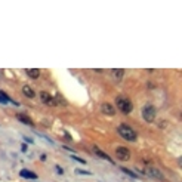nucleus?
I'll return each mask as SVG.
<instances>
[{"mask_svg": "<svg viewBox=\"0 0 182 182\" xmlns=\"http://www.w3.org/2000/svg\"><path fill=\"white\" fill-rule=\"evenodd\" d=\"M40 99H42V102L46 104V105L49 107H55L56 105V101H55V96H52L51 93H47V92H40Z\"/></svg>", "mask_w": 182, "mask_h": 182, "instance_id": "nucleus-6", "label": "nucleus"}, {"mask_svg": "<svg viewBox=\"0 0 182 182\" xmlns=\"http://www.w3.org/2000/svg\"><path fill=\"white\" fill-rule=\"evenodd\" d=\"M25 73L31 79H38L40 77V70H37V68H28V70H25Z\"/></svg>", "mask_w": 182, "mask_h": 182, "instance_id": "nucleus-10", "label": "nucleus"}, {"mask_svg": "<svg viewBox=\"0 0 182 182\" xmlns=\"http://www.w3.org/2000/svg\"><path fill=\"white\" fill-rule=\"evenodd\" d=\"M115 105H117V108L120 110L121 113H124V114L132 113V110H133V105H132L130 99H127L126 96H123V95H119L115 98Z\"/></svg>", "mask_w": 182, "mask_h": 182, "instance_id": "nucleus-1", "label": "nucleus"}, {"mask_svg": "<svg viewBox=\"0 0 182 182\" xmlns=\"http://www.w3.org/2000/svg\"><path fill=\"white\" fill-rule=\"evenodd\" d=\"M130 150H127L126 147H119V148H115V157L121 161H127L130 160Z\"/></svg>", "mask_w": 182, "mask_h": 182, "instance_id": "nucleus-4", "label": "nucleus"}, {"mask_svg": "<svg viewBox=\"0 0 182 182\" xmlns=\"http://www.w3.org/2000/svg\"><path fill=\"white\" fill-rule=\"evenodd\" d=\"M16 117H18V119H19V120L22 121V123H25V124H30V126H34V121L31 120L30 117H27V115H25V114H16Z\"/></svg>", "mask_w": 182, "mask_h": 182, "instance_id": "nucleus-12", "label": "nucleus"}, {"mask_svg": "<svg viewBox=\"0 0 182 182\" xmlns=\"http://www.w3.org/2000/svg\"><path fill=\"white\" fill-rule=\"evenodd\" d=\"M156 115H157V111L152 105H145L142 108V119H144L147 123H152L156 120Z\"/></svg>", "mask_w": 182, "mask_h": 182, "instance_id": "nucleus-3", "label": "nucleus"}, {"mask_svg": "<svg viewBox=\"0 0 182 182\" xmlns=\"http://www.w3.org/2000/svg\"><path fill=\"white\" fill-rule=\"evenodd\" d=\"M117 130H119L120 136L124 138L126 141H135L136 139V132L132 129L130 126H127V124H120Z\"/></svg>", "mask_w": 182, "mask_h": 182, "instance_id": "nucleus-2", "label": "nucleus"}, {"mask_svg": "<svg viewBox=\"0 0 182 182\" xmlns=\"http://www.w3.org/2000/svg\"><path fill=\"white\" fill-rule=\"evenodd\" d=\"M0 101H2V102H5V99H3V98H0Z\"/></svg>", "mask_w": 182, "mask_h": 182, "instance_id": "nucleus-19", "label": "nucleus"}, {"mask_svg": "<svg viewBox=\"0 0 182 182\" xmlns=\"http://www.w3.org/2000/svg\"><path fill=\"white\" fill-rule=\"evenodd\" d=\"M101 111L105 114V115H114V114H115V108H114V105H111L110 102H104V104L101 105Z\"/></svg>", "mask_w": 182, "mask_h": 182, "instance_id": "nucleus-7", "label": "nucleus"}, {"mask_svg": "<svg viewBox=\"0 0 182 182\" xmlns=\"http://www.w3.org/2000/svg\"><path fill=\"white\" fill-rule=\"evenodd\" d=\"M55 167H56V172H58V173H64V170L61 169V166H55Z\"/></svg>", "mask_w": 182, "mask_h": 182, "instance_id": "nucleus-17", "label": "nucleus"}, {"mask_svg": "<svg viewBox=\"0 0 182 182\" xmlns=\"http://www.w3.org/2000/svg\"><path fill=\"white\" fill-rule=\"evenodd\" d=\"M111 73H113V76H114V79H115V80H121V79H123V76H124V70L114 68Z\"/></svg>", "mask_w": 182, "mask_h": 182, "instance_id": "nucleus-13", "label": "nucleus"}, {"mask_svg": "<svg viewBox=\"0 0 182 182\" xmlns=\"http://www.w3.org/2000/svg\"><path fill=\"white\" fill-rule=\"evenodd\" d=\"M21 150H22V151H27V145H25V144H22V147H21Z\"/></svg>", "mask_w": 182, "mask_h": 182, "instance_id": "nucleus-18", "label": "nucleus"}, {"mask_svg": "<svg viewBox=\"0 0 182 182\" xmlns=\"http://www.w3.org/2000/svg\"><path fill=\"white\" fill-rule=\"evenodd\" d=\"M76 172H77V173H80V175H87V176H91V172H87V170H82V169H77V170H76Z\"/></svg>", "mask_w": 182, "mask_h": 182, "instance_id": "nucleus-16", "label": "nucleus"}, {"mask_svg": "<svg viewBox=\"0 0 182 182\" xmlns=\"http://www.w3.org/2000/svg\"><path fill=\"white\" fill-rule=\"evenodd\" d=\"M121 172H124V173H127L129 176H132V178H138V175L133 172V170H129V169H126V167H121Z\"/></svg>", "mask_w": 182, "mask_h": 182, "instance_id": "nucleus-14", "label": "nucleus"}, {"mask_svg": "<svg viewBox=\"0 0 182 182\" xmlns=\"http://www.w3.org/2000/svg\"><path fill=\"white\" fill-rule=\"evenodd\" d=\"M92 151H93V154H95V156H98V157H101V159L107 160V161H110V163H114L113 159H111V157H110L108 154H105V152L102 151L101 148H98V147H93V148H92Z\"/></svg>", "mask_w": 182, "mask_h": 182, "instance_id": "nucleus-8", "label": "nucleus"}, {"mask_svg": "<svg viewBox=\"0 0 182 182\" xmlns=\"http://www.w3.org/2000/svg\"><path fill=\"white\" fill-rule=\"evenodd\" d=\"M71 157H73V159L76 160V161H79V163H82V164H86V160L80 159V157H77V156H74V154H73V156H71Z\"/></svg>", "mask_w": 182, "mask_h": 182, "instance_id": "nucleus-15", "label": "nucleus"}, {"mask_svg": "<svg viewBox=\"0 0 182 182\" xmlns=\"http://www.w3.org/2000/svg\"><path fill=\"white\" fill-rule=\"evenodd\" d=\"M22 93L27 96V98H30V99L36 98V93H34V91L31 89L28 84H24V86H22Z\"/></svg>", "mask_w": 182, "mask_h": 182, "instance_id": "nucleus-9", "label": "nucleus"}, {"mask_svg": "<svg viewBox=\"0 0 182 182\" xmlns=\"http://www.w3.org/2000/svg\"><path fill=\"white\" fill-rule=\"evenodd\" d=\"M144 175H148V176H151V178H156V179H160V181H163V179H164L163 173L160 172L157 167H152V166H148V167H147V169L144 170Z\"/></svg>", "mask_w": 182, "mask_h": 182, "instance_id": "nucleus-5", "label": "nucleus"}, {"mask_svg": "<svg viewBox=\"0 0 182 182\" xmlns=\"http://www.w3.org/2000/svg\"><path fill=\"white\" fill-rule=\"evenodd\" d=\"M19 175L22 176V178H27V179H37V175L34 173V172H30V170H21L19 172Z\"/></svg>", "mask_w": 182, "mask_h": 182, "instance_id": "nucleus-11", "label": "nucleus"}]
</instances>
